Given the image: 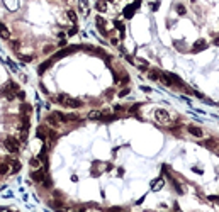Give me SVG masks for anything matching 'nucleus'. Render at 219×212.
Segmentation results:
<instances>
[{
    "label": "nucleus",
    "mask_w": 219,
    "mask_h": 212,
    "mask_svg": "<svg viewBox=\"0 0 219 212\" xmlns=\"http://www.w3.org/2000/svg\"><path fill=\"white\" fill-rule=\"evenodd\" d=\"M41 183H42V187H44V188H51V185H53V182H51V178H49V175H46V178H44Z\"/></svg>",
    "instance_id": "cd10ccee"
},
{
    "label": "nucleus",
    "mask_w": 219,
    "mask_h": 212,
    "mask_svg": "<svg viewBox=\"0 0 219 212\" xmlns=\"http://www.w3.org/2000/svg\"><path fill=\"white\" fill-rule=\"evenodd\" d=\"M163 185H165V180H163V178H156V180L153 182V185H151V190H153V192H158V190L163 188Z\"/></svg>",
    "instance_id": "dca6fc26"
},
{
    "label": "nucleus",
    "mask_w": 219,
    "mask_h": 212,
    "mask_svg": "<svg viewBox=\"0 0 219 212\" xmlns=\"http://www.w3.org/2000/svg\"><path fill=\"white\" fill-rule=\"evenodd\" d=\"M17 97H19V99H24V97H26V93H24L22 90H19V92H17Z\"/></svg>",
    "instance_id": "e433bc0d"
},
{
    "label": "nucleus",
    "mask_w": 219,
    "mask_h": 212,
    "mask_svg": "<svg viewBox=\"0 0 219 212\" xmlns=\"http://www.w3.org/2000/svg\"><path fill=\"white\" fill-rule=\"evenodd\" d=\"M160 75H161V71L155 70V68L148 70V78H151V80H160Z\"/></svg>",
    "instance_id": "412c9836"
},
{
    "label": "nucleus",
    "mask_w": 219,
    "mask_h": 212,
    "mask_svg": "<svg viewBox=\"0 0 219 212\" xmlns=\"http://www.w3.org/2000/svg\"><path fill=\"white\" fill-rule=\"evenodd\" d=\"M114 27H116L117 31L121 32V34H124V31H126V27H124V22L123 20H119V19H116L114 20Z\"/></svg>",
    "instance_id": "b1692460"
},
{
    "label": "nucleus",
    "mask_w": 219,
    "mask_h": 212,
    "mask_svg": "<svg viewBox=\"0 0 219 212\" xmlns=\"http://www.w3.org/2000/svg\"><path fill=\"white\" fill-rule=\"evenodd\" d=\"M0 38L2 39H10V32L5 27V24H0Z\"/></svg>",
    "instance_id": "aec40b11"
},
{
    "label": "nucleus",
    "mask_w": 219,
    "mask_h": 212,
    "mask_svg": "<svg viewBox=\"0 0 219 212\" xmlns=\"http://www.w3.org/2000/svg\"><path fill=\"white\" fill-rule=\"evenodd\" d=\"M95 26L99 27V31L102 32L104 36H107V20L104 17H95Z\"/></svg>",
    "instance_id": "423d86ee"
},
{
    "label": "nucleus",
    "mask_w": 219,
    "mask_h": 212,
    "mask_svg": "<svg viewBox=\"0 0 219 212\" xmlns=\"http://www.w3.org/2000/svg\"><path fill=\"white\" fill-rule=\"evenodd\" d=\"M175 10H177V14H178V15H185V14H187V9H185V7L182 5V3H178V5L175 7Z\"/></svg>",
    "instance_id": "bb28decb"
},
{
    "label": "nucleus",
    "mask_w": 219,
    "mask_h": 212,
    "mask_svg": "<svg viewBox=\"0 0 219 212\" xmlns=\"http://www.w3.org/2000/svg\"><path fill=\"white\" fill-rule=\"evenodd\" d=\"M209 200H211V202H216V204H219V197H217V195H211V197H209Z\"/></svg>",
    "instance_id": "f704fd0d"
},
{
    "label": "nucleus",
    "mask_w": 219,
    "mask_h": 212,
    "mask_svg": "<svg viewBox=\"0 0 219 212\" xmlns=\"http://www.w3.org/2000/svg\"><path fill=\"white\" fill-rule=\"evenodd\" d=\"M46 175H48V170H46V168H36L34 171H31V180L41 183L46 178Z\"/></svg>",
    "instance_id": "39448f33"
},
{
    "label": "nucleus",
    "mask_w": 219,
    "mask_h": 212,
    "mask_svg": "<svg viewBox=\"0 0 219 212\" xmlns=\"http://www.w3.org/2000/svg\"><path fill=\"white\" fill-rule=\"evenodd\" d=\"M126 95H129V88H123L119 92V97H126Z\"/></svg>",
    "instance_id": "473e14b6"
},
{
    "label": "nucleus",
    "mask_w": 219,
    "mask_h": 212,
    "mask_svg": "<svg viewBox=\"0 0 219 212\" xmlns=\"http://www.w3.org/2000/svg\"><path fill=\"white\" fill-rule=\"evenodd\" d=\"M66 100H68V95H66V93H60V95L55 97V102L60 104V105H63V107H65V102H66Z\"/></svg>",
    "instance_id": "4be33fe9"
},
{
    "label": "nucleus",
    "mask_w": 219,
    "mask_h": 212,
    "mask_svg": "<svg viewBox=\"0 0 219 212\" xmlns=\"http://www.w3.org/2000/svg\"><path fill=\"white\" fill-rule=\"evenodd\" d=\"M153 116H155V121L160 126H170L172 124V117H170V114H168L165 109H156Z\"/></svg>",
    "instance_id": "7ed1b4c3"
},
{
    "label": "nucleus",
    "mask_w": 219,
    "mask_h": 212,
    "mask_svg": "<svg viewBox=\"0 0 219 212\" xmlns=\"http://www.w3.org/2000/svg\"><path fill=\"white\" fill-rule=\"evenodd\" d=\"M214 44H216V46H219V38L216 39V41H214Z\"/></svg>",
    "instance_id": "ea45409f"
},
{
    "label": "nucleus",
    "mask_w": 219,
    "mask_h": 212,
    "mask_svg": "<svg viewBox=\"0 0 219 212\" xmlns=\"http://www.w3.org/2000/svg\"><path fill=\"white\" fill-rule=\"evenodd\" d=\"M95 9L99 10V12H105L107 10V0H97Z\"/></svg>",
    "instance_id": "a211bd4d"
},
{
    "label": "nucleus",
    "mask_w": 219,
    "mask_h": 212,
    "mask_svg": "<svg viewBox=\"0 0 219 212\" xmlns=\"http://www.w3.org/2000/svg\"><path fill=\"white\" fill-rule=\"evenodd\" d=\"M48 124H49V126H53V127H58V126L61 124V121L58 119L56 112H51V114L48 116Z\"/></svg>",
    "instance_id": "4468645a"
},
{
    "label": "nucleus",
    "mask_w": 219,
    "mask_h": 212,
    "mask_svg": "<svg viewBox=\"0 0 219 212\" xmlns=\"http://www.w3.org/2000/svg\"><path fill=\"white\" fill-rule=\"evenodd\" d=\"M150 7H151V10H155V12H156L158 7H160V0H155L153 3H150Z\"/></svg>",
    "instance_id": "7c9ffc66"
},
{
    "label": "nucleus",
    "mask_w": 219,
    "mask_h": 212,
    "mask_svg": "<svg viewBox=\"0 0 219 212\" xmlns=\"http://www.w3.org/2000/svg\"><path fill=\"white\" fill-rule=\"evenodd\" d=\"M214 151H216V153H219V141H217V144H216V148H214Z\"/></svg>",
    "instance_id": "58836bf2"
},
{
    "label": "nucleus",
    "mask_w": 219,
    "mask_h": 212,
    "mask_svg": "<svg viewBox=\"0 0 219 212\" xmlns=\"http://www.w3.org/2000/svg\"><path fill=\"white\" fill-rule=\"evenodd\" d=\"M17 92H19V85H17L16 82H7V83L0 88V93H2L3 97H7V100H14L17 95Z\"/></svg>",
    "instance_id": "f257e3e1"
},
{
    "label": "nucleus",
    "mask_w": 219,
    "mask_h": 212,
    "mask_svg": "<svg viewBox=\"0 0 219 212\" xmlns=\"http://www.w3.org/2000/svg\"><path fill=\"white\" fill-rule=\"evenodd\" d=\"M88 119H92V121H100V119H102V112H100V110H92V112L88 114Z\"/></svg>",
    "instance_id": "5701e85b"
},
{
    "label": "nucleus",
    "mask_w": 219,
    "mask_h": 212,
    "mask_svg": "<svg viewBox=\"0 0 219 212\" xmlns=\"http://www.w3.org/2000/svg\"><path fill=\"white\" fill-rule=\"evenodd\" d=\"M3 146H5V149L9 153H19L20 149V139L14 138V136H7V138H3Z\"/></svg>",
    "instance_id": "f03ea898"
},
{
    "label": "nucleus",
    "mask_w": 219,
    "mask_h": 212,
    "mask_svg": "<svg viewBox=\"0 0 219 212\" xmlns=\"http://www.w3.org/2000/svg\"><path fill=\"white\" fill-rule=\"evenodd\" d=\"M42 165V161H41V158L39 156H34V158H31L29 160V166L31 168H39Z\"/></svg>",
    "instance_id": "6ab92c4d"
},
{
    "label": "nucleus",
    "mask_w": 219,
    "mask_h": 212,
    "mask_svg": "<svg viewBox=\"0 0 219 212\" xmlns=\"http://www.w3.org/2000/svg\"><path fill=\"white\" fill-rule=\"evenodd\" d=\"M31 127V119L29 116H26V114H22V117H20V131H29Z\"/></svg>",
    "instance_id": "9d476101"
},
{
    "label": "nucleus",
    "mask_w": 219,
    "mask_h": 212,
    "mask_svg": "<svg viewBox=\"0 0 219 212\" xmlns=\"http://www.w3.org/2000/svg\"><path fill=\"white\" fill-rule=\"evenodd\" d=\"M139 107H141V104H132V105L129 107V112H131V114L138 112V110H139Z\"/></svg>",
    "instance_id": "c756f323"
},
{
    "label": "nucleus",
    "mask_w": 219,
    "mask_h": 212,
    "mask_svg": "<svg viewBox=\"0 0 219 212\" xmlns=\"http://www.w3.org/2000/svg\"><path fill=\"white\" fill-rule=\"evenodd\" d=\"M48 131H49V127H46V126H39L38 131H36L38 139H42L44 143H48Z\"/></svg>",
    "instance_id": "0eeeda50"
},
{
    "label": "nucleus",
    "mask_w": 219,
    "mask_h": 212,
    "mask_svg": "<svg viewBox=\"0 0 219 212\" xmlns=\"http://www.w3.org/2000/svg\"><path fill=\"white\" fill-rule=\"evenodd\" d=\"M65 107H68V109H78V107H82V102L77 99H71V97H68V100L65 102Z\"/></svg>",
    "instance_id": "f8f14e48"
},
{
    "label": "nucleus",
    "mask_w": 219,
    "mask_h": 212,
    "mask_svg": "<svg viewBox=\"0 0 219 212\" xmlns=\"http://www.w3.org/2000/svg\"><path fill=\"white\" fill-rule=\"evenodd\" d=\"M139 7V0L138 2H134L132 5H129V7H126V10H124V17H127V19H131L132 17V14H134V10Z\"/></svg>",
    "instance_id": "ddd939ff"
},
{
    "label": "nucleus",
    "mask_w": 219,
    "mask_h": 212,
    "mask_svg": "<svg viewBox=\"0 0 219 212\" xmlns=\"http://www.w3.org/2000/svg\"><path fill=\"white\" fill-rule=\"evenodd\" d=\"M12 48L14 49H19L20 48V41H12Z\"/></svg>",
    "instance_id": "72a5a7b5"
},
{
    "label": "nucleus",
    "mask_w": 219,
    "mask_h": 212,
    "mask_svg": "<svg viewBox=\"0 0 219 212\" xmlns=\"http://www.w3.org/2000/svg\"><path fill=\"white\" fill-rule=\"evenodd\" d=\"M9 163H7V161H2V163H0V177H5V175H9L10 173V170H9Z\"/></svg>",
    "instance_id": "f3484780"
},
{
    "label": "nucleus",
    "mask_w": 219,
    "mask_h": 212,
    "mask_svg": "<svg viewBox=\"0 0 219 212\" xmlns=\"http://www.w3.org/2000/svg\"><path fill=\"white\" fill-rule=\"evenodd\" d=\"M206 48H207V42H206V39H199V41H195V42H194V46H192V51H194V53H199V51H204Z\"/></svg>",
    "instance_id": "6e6552de"
},
{
    "label": "nucleus",
    "mask_w": 219,
    "mask_h": 212,
    "mask_svg": "<svg viewBox=\"0 0 219 212\" xmlns=\"http://www.w3.org/2000/svg\"><path fill=\"white\" fill-rule=\"evenodd\" d=\"M114 110H117V112H121V110H126V109H124L123 105H116V107H114Z\"/></svg>",
    "instance_id": "4c0bfd02"
},
{
    "label": "nucleus",
    "mask_w": 219,
    "mask_h": 212,
    "mask_svg": "<svg viewBox=\"0 0 219 212\" xmlns=\"http://www.w3.org/2000/svg\"><path fill=\"white\" fill-rule=\"evenodd\" d=\"M187 131H189V134L195 136V138H204V131L200 127H197V126H189Z\"/></svg>",
    "instance_id": "9b49d317"
},
{
    "label": "nucleus",
    "mask_w": 219,
    "mask_h": 212,
    "mask_svg": "<svg viewBox=\"0 0 219 212\" xmlns=\"http://www.w3.org/2000/svg\"><path fill=\"white\" fill-rule=\"evenodd\" d=\"M51 64H53V60H51V58H49L48 61H44V63H41V64L38 66V73H39V75H42V73H44V71L48 70L49 66H51Z\"/></svg>",
    "instance_id": "2eb2a0df"
},
{
    "label": "nucleus",
    "mask_w": 219,
    "mask_h": 212,
    "mask_svg": "<svg viewBox=\"0 0 219 212\" xmlns=\"http://www.w3.org/2000/svg\"><path fill=\"white\" fill-rule=\"evenodd\" d=\"M73 34H77V26H73L70 31H68V36H73Z\"/></svg>",
    "instance_id": "c9c22d12"
},
{
    "label": "nucleus",
    "mask_w": 219,
    "mask_h": 212,
    "mask_svg": "<svg viewBox=\"0 0 219 212\" xmlns=\"http://www.w3.org/2000/svg\"><path fill=\"white\" fill-rule=\"evenodd\" d=\"M78 5H80V10L83 14H87V10H88V2L87 0H80V2H78Z\"/></svg>",
    "instance_id": "a878e982"
},
{
    "label": "nucleus",
    "mask_w": 219,
    "mask_h": 212,
    "mask_svg": "<svg viewBox=\"0 0 219 212\" xmlns=\"http://www.w3.org/2000/svg\"><path fill=\"white\" fill-rule=\"evenodd\" d=\"M20 112L26 114V116H29V114L32 112V107L29 105V104H22V105H20Z\"/></svg>",
    "instance_id": "393cba45"
},
{
    "label": "nucleus",
    "mask_w": 219,
    "mask_h": 212,
    "mask_svg": "<svg viewBox=\"0 0 219 212\" xmlns=\"http://www.w3.org/2000/svg\"><path fill=\"white\" fill-rule=\"evenodd\" d=\"M66 17H68V19H70L73 24L77 22V14H75L73 10H68V12H66Z\"/></svg>",
    "instance_id": "c85d7f7f"
},
{
    "label": "nucleus",
    "mask_w": 219,
    "mask_h": 212,
    "mask_svg": "<svg viewBox=\"0 0 219 212\" xmlns=\"http://www.w3.org/2000/svg\"><path fill=\"white\" fill-rule=\"evenodd\" d=\"M20 60H22L24 63H31V61L34 60V56H32V55H29V56H20Z\"/></svg>",
    "instance_id": "2f4dec72"
},
{
    "label": "nucleus",
    "mask_w": 219,
    "mask_h": 212,
    "mask_svg": "<svg viewBox=\"0 0 219 212\" xmlns=\"http://www.w3.org/2000/svg\"><path fill=\"white\" fill-rule=\"evenodd\" d=\"M80 48V46H68V48H65L61 49V51H58V53H55V55L51 56V60H53V63H55L56 60H61L65 58V56H68V55H71V53H75L77 49Z\"/></svg>",
    "instance_id": "20e7f679"
},
{
    "label": "nucleus",
    "mask_w": 219,
    "mask_h": 212,
    "mask_svg": "<svg viewBox=\"0 0 219 212\" xmlns=\"http://www.w3.org/2000/svg\"><path fill=\"white\" fill-rule=\"evenodd\" d=\"M7 163L10 165V173H17V171L20 170V161L19 160H12V158H9V160H7Z\"/></svg>",
    "instance_id": "1a4fd4ad"
}]
</instances>
